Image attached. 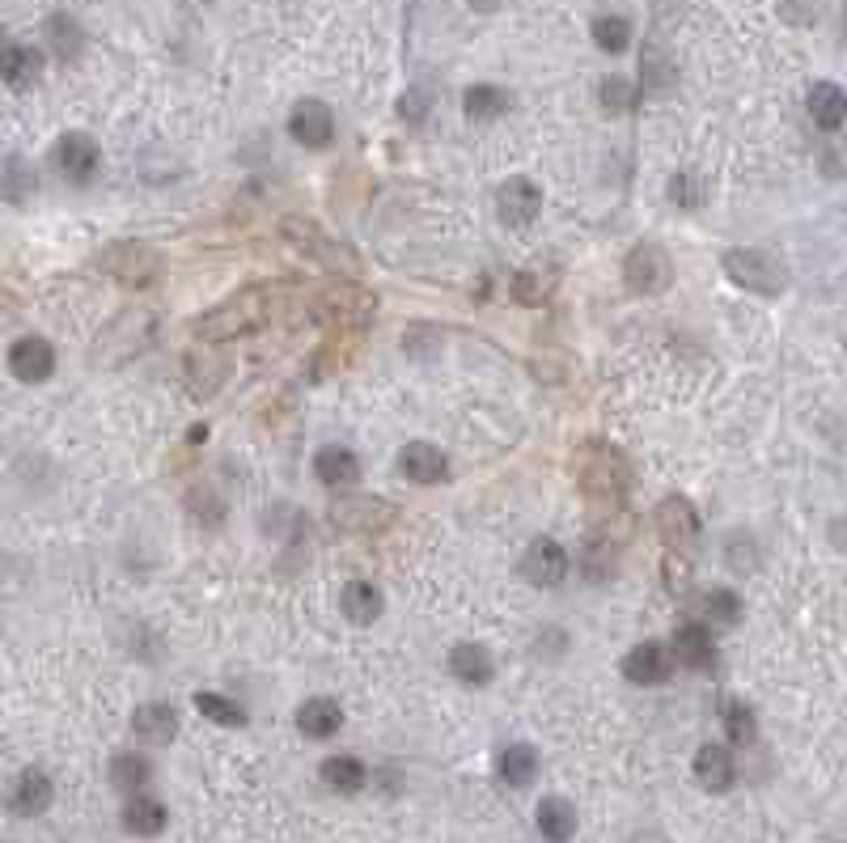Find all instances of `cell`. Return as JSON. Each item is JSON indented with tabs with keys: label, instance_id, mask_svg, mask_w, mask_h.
<instances>
[{
	"label": "cell",
	"instance_id": "20",
	"mask_svg": "<svg viewBox=\"0 0 847 843\" xmlns=\"http://www.w3.org/2000/svg\"><path fill=\"white\" fill-rule=\"evenodd\" d=\"M166 822H169V814L157 796H145V793L127 796V805H123V831H127V835L153 840V835L166 831Z\"/></svg>",
	"mask_w": 847,
	"mask_h": 843
},
{
	"label": "cell",
	"instance_id": "16",
	"mask_svg": "<svg viewBox=\"0 0 847 843\" xmlns=\"http://www.w3.org/2000/svg\"><path fill=\"white\" fill-rule=\"evenodd\" d=\"M670 675H674V657H670L665 645H657V640H644V645H636V649L623 657V678H628V682L657 687V682H665Z\"/></svg>",
	"mask_w": 847,
	"mask_h": 843
},
{
	"label": "cell",
	"instance_id": "39",
	"mask_svg": "<svg viewBox=\"0 0 847 843\" xmlns=\"http://www.w3.org/2000/svg\"><path fill=\"white\" fill-rule=\"evenodd\" d=\"M670 81H674V64H670L657 48H644V55H640V85L653 90V94H661Z\"/></svg>",
	"mask_w": 847,
	"mask_h": 843
},
{
	"label": "cell",
	"instance_id": "11",
	"mask_svg": "<svg viewBox=\"0 0 847 843\" xmlns=\"http://www.w3.org/2000/svg\"><path fill=\"white\" fill-rule=\"evenodd\" d=\"M51 801H55V784H51L48 771H39V768H25L22 775L13 780V789H9V810H13L18 819L48 814Z\"/></svg>",
	"mask_w": 847,
	"mask_h": 843
},
{
	"label": "cell",
	"instance_id": "43",
	"mask_svg": "<svg viewBox=\"0 0 847 843\" xmlns=\"http://www.w3.org/2000/svg\"><path fill=\"white\" fill-rule=\"evenodd\" d=\"M725 559L733 564V568H737V573H742V568L751 573V568H754V543L746 538V534H733V538L725 543Z\"/></svg>",
	"mask_w": 847,
	"mask_h": 843
},
{
	"label": "cell",
	"instance_id": "34",
	"mask_svg": "<svg viewBox=\"0 0 847 843\" xmlns=\"http://www.w3.org/2000/svg\"><path fill=\"white\" fill-rule=\"evenodd\" d=\"M195 708H199V717H208L213 724H225V729H242L246 724L242 703L217 696V691H195Z\"/></svg>",
	"mask_w": 847,
	"mask_h": 843
},
{
	"label": "cell",
	"instance_id": "14",
	"mask_svg": "<svg viewBox=\"0 0 847 843\" xmlns=\"http://www.w3.org/2000/svg\"><path fill=\"white\" fill-rule=\"evenodd\" d=\"M285 238H289L292 246H301L306 255H314L318 264H327V267H348V271H352V250L327 238V234L318 229L314 220H285Z\"/></svg>",
	"mask_w": 847,
	"mask_h": 843
},
{
	"label": "cell",
	"instance_id": "1",
	"mask_svg": "<svg viewBox=\"0 0 847 843\" xmlns=\"http://www.w3.org/2000/svg\"><path fill=\"white\" fill-rule=\"evenodd\" d=\"M572 471H577V483H581V492L589 501H606V505H610V501H619L631 487L628 459H623L614 445H606V441H585V445H577Z\"/></svg>",
	"mask_w": 847,
	"mask_h": 843
},
{
	"label": "cell",
	"instance_id": "24",
	"mask_svg": "<svg viewBox=\"0 0 847 843\" xmlns=\"http://www.w3.org/2000/svg\"><path fill=\"white\" fill-rule=\"evenodd\" d=\"M0 76L9 90H30L43 76V51L25 48V43H9L4 60H0Z\"/></svg>",
	"mask_w": 847,
	"mask_h": 843
},
{
	"label": "cell",
	"instance_id": "10",
	"mask_svg": "<svg viewBox=\"0 0 847 843\" xmlns=\"http://www.w3.org/2000/svg\"><path fill=\"white\" fill-rule=\"evenodd\" d=\"M289 132L297 145L327 148L331 145V136H335V120H331V111H327L318 97H301L289 115Z\"/></svg>",
	"mask_w": 847,
	"mask_h": 843
},
{
	"label": "cell",
	"instance_id": "45",
	"mask_svg": "<svg viewBox=\"0 0 847 843\" xmlns=\"http://www.w3.org/2000/svg\"><path fill=\"white\" fill-rule=\"evenodd\" d=\"M399 115L407 123H420L428 115V94H424V90H407V94L399 97Z\"/></svg>",
	"mask_w": 847,
	"mask_h": 843
},
{
	"label": "cell",
	"instance_id": "2",
	"mask_svg": "<svg viewBox=\"0 0 847 843\" xmlns=\"http://www.w3.org/2000/svg\"><path fill=\"white\" fill-rule=\"evenodd\" d=\"M267 310H271V292L267 289H242L234 292L229 301L213 306L208 313L195 318V336L204 343H225L234 336H246V331H259L267 322Z\"/></svg>",
	"mask_w": 847,
	"mask_h": 843
},
{
	"label": "cell",
	"instance_id": "9",
	"mask_svg": "<svg viewBox=\"0 0 847 843\" xmlns=\"http://www.w3.org/2000/svg\"><path fill=\"white\" fill-rule=\"evenodd\" d=\"M521 577L547 589V585H559L568 577V552L559 547L556 538H534L530 547L521 552Z\"/></svg>",
	"mask_w": 847,
	"mask_h": 843
},
{
	"label": "cell",
	"instance_id": "18",
	"mask_svg": "<svg viewBox=\"0 0 847 843\" xmlns=\"http://www.w3.org/2000/svg\"><path fill=\"white\" fill-rule=\"evenodd\" d=\"M132 733L145 742V747H169L178 738V712L169 703H141L132 712Z\"/></svg>",
	"mask_w": 847,
	"mask_h": 843
},
{
	"label": "cell",
	"instance_id": "26",
	"mask_svg": "<svg viewBox=\"0 0 847 843\" xmlns=\"http://www.w3.org/2000/svg\"><path fill=\"white\" fill-rule=\"evenodd\" d=\"M450 675L458 678V682H466V687H484V682H492V675H496V661H492V652L484 649V645H454L450 649Z\"/></svg>",
	"mask_w": 847,
	"mask_h": 843
},
{
	"label": "cell",
	"instance_id": "37",
	"mask_svg": "<svg viewBox=\"0 0 847 843\" xmlns=\"http://www.w3.org/2000/svg\"><path fill=\"white\" fill-rule=\"evenodd\" d=\"M48 43H51V51H55L60 60H76L85 39H81V30H76L73 18L55 13V18H48Z\"/></svg>",
	"mask_w": 847,
	"mask_h": 843
},
{
	"label": "cell",
	"instance_id": "32",
	"mask_svg": "<svg viewBox=\"0 0 847 843\" xmlns=\"http://www.w3.org/2000/svg\"><path fill=\"white\" fill-rule=\"evenodd\" d=\"M148 780H153V763H148L145 754H132V750H123V754H115V759H111V784H115L123 796L145 793Z\"/></svg>",
	"mask_w": 847,
	"mask_h": 843
},
{
	"label": "cell",
	"instance_id": "7",
	"mask_svg": "<svg viewBox=\"0 0 847 843\" xmlns=\"http://www.w3.org/2000/svg\"><path fill=\"white\" fill-rule=\"evenodd\" d=\"M623 280H628V289L636 292H665L670 289V280H674V267L665 259V250L653 246V241H640V246H631L628 259H623Z\"/></svg>",
	"mask_w": 847,
	"mask_h": 843
},
{
	"label": "cell",
	"instance_id": "35",
	"mask_svg": "<svg viewBox=\"0 0 847 843\" xmlns=\"http://www.w3.org/2000/svg\"><path fill=\"white\" fill-rule=\"evenodd\" d=\"M721 724H725L729 742L733 747H754V738H758V721H754V712L742 703V699H729L725 712H721Z\"/></svg>",
	"mask_w": 847,
	"mask_h": 843
},
{
	"label": "cell",
	"instance_id": "27",
	"mask_svg": "<svg viewBox=\"0 0 847 843\" xmlns=\"http://www.w3.org/2000/svg\"><path fill=\"white\" fill-rule=\"evenodd\" d=\"M339 610L348 615V624H357V627L378 624V615H382V594H378V585H369V580H348L343 594H339Z\"/></svg>",
	"mask_w": 847,
	"mask_h": 843
},
{
	"label": "cell",
	"instance_id": "13",
	"mask_svg": "<svg viewBox=\"0 0 847 843\" xmlns=\"http://www.w3.org/2000/svg\"><path fill=\"white\" fill-rule=\"evenodd\" d=\"M653 526H657V534L670 543V547H691V543L700 538V513L691 508V501L670 496V501H661V505H657Z\"/></svg>",
	"mask_w": 847,
	"mask_h": 843
},
{
	"label": "cell",
	"instance_id": "47",
	"mask_svg": "<svg viewBox=\"0 0 847 843\" xmlns=\"http://www.w3.org/2000/svg\"><path fill=\"white\" fill-rule=\"evenodd\" d=\"M466 4H471V9H479V13H492V9H500L505 0H466Z\"/></svg>",
	"mask_w": 847,
	"mask_h": 843
},
{
	"label": "cell",
	"instance_id": "3",
	"mask_svg": "<svg viewBox=\"0 0 847 843\" xmlns=\"http://www.w3.org/2000/svg\"><path fill=\"white\" fill-rule=\"evenodd\" d=\"M97 267L106 276H115L123 289H153L162 280V255L148 246V241H111L102 255H97Z\"/></svg>",
	"mask_w": 847,
	"mask_h": 843
},
{
	"label": "cell",
	"instance_id": "36",
	"mask_svg": "<svg viewBox=\"0 0 847 843\" xmlns=\"http://www.w3.org/2000/svg\"><path fill=\"white\" fill-rule=\"evenodd\" d=\"M703 619H707V627H733L742 619V598H737L733 589L703 594Z\"/></svg>",
	"mask_w": 847,
	"mask_h": 843
},
{
	"label": "cell",
	"instance_id": "38",
	"mask_svg": "<svg viewBox=\"0 0 847 843\" xmlns=\"http://www.w3.org/2000/svg\"><path fill=\"white\" fill-rule=\"evenodd\" d=\"M581 564H585V577H589V580L610 577V564H614V543H610L606 534H589Z\"/></svg>",
	"mask_w": 847,
	"mask_h": 843
},
{
	"label": "cell",
	"instance_id": "31",
	"mask_svg": "<svg viewBox=\"0 0 847 843\" xmlns=\"http://www.w3.org/2000/svg\"><path fill=\"white\" fill-rule=\"evenodd\" d=\"M496 775L505 780L508 789H526L534 775H538V750L526 742H513L496 754Z\"/></svg>",
	"mask_w": 847,
	"mask_h": 843
},
{
	"label": "cell",
	"instance_id": "25",
	"mask_svg": "<svg viewBox=\"0 0 847 843\" xmlns=\"http://www.w3.org/2000/svg\"><path fill=\"white\" fill-rule=\"evenodd\" d=\"M805 106H809V120L818 123L823 132H835V127H844V120H847V94L835 85V81H818V85H809Z\"/></svg>",
	"mask_w": 847,
	"mask_h": 843
},
{
	"label": "cell",
	"instance_id": "22",
	"mask_svg": "<svg viewBox=\"0 0 847 843\" xmlns=\"http://www.w3.org/2000/svg\"><path fill=\"white\" fill-rule=\"evenodd\" d=\"M534 822H538V835L547 843H568L577 835V810L564 796H543L534 810Z\"/></svg>",
	"mask_w": 847,
	"mask_h": 843
},
{
	"label": "cell",
	"instance_id": "44",
	"mask_svg": "<svg viewBox=\"0 0 847 843\" xmlns=\"http://www.w3.org/2000/svg\"><path fill=\"white\" fill-rule=\"evenodd\" d=\"M4 174H9V199H22V195L34 187V169H22V162H18V157H9Z\"/></svg>",
	"mask_w": 847,
	"mask_h": 843
},
{
	"label": "cell",
	"instance_id": "23",
	"mask_svg": "<svg viewBox=\"0 0 847 843\" xmlns=\"http://www.w3.org/2000/svg\"><path fill=\"white\" fill-rule=\"evenodd\" d=\"M674 657L691 670H712L716 666V640L703 624H686L674 631Z\"/></svg>",
	"mask_w": 847,
	"mask_h": 843
},
{
	"label": "cell",
	"instance_id": "5",
	"mask_svg": "<svg viewBox=\"0 0 847 843\" xmlns=\"http://www.w3.org/2000/svg\"><path fill=\"white\" fill-rule=\"evenodd\" d=\"M369 313H373V297L357 285H327L310 301V318L322 322L327 331H357L369 322Z\"/></svg>",
	"mask_w": 847,
	"mask_h": 843
},
{
	"label": "cell",
	"instance_id": "6",
	"mask_svg": "<svg viewBox=\"0 0 847 843\" xmlns=\"http://www.w3.org/2000/svg\"><path fill=\"white\" fill-rule=\"evenodd\" d=\"M331 526L348 534H373V531H386L390 522L399 517V508L382 501V496H335L331 508H327Z\"/></svg>",
	"mask_w": 847,
	"mask_h": 843
},
{
	"label": "cell",
	"instance_id": "40",
	"mask_svg": "<svg viewBox=\"0 0 847 843\" xmlns=\"http://www.w3.org/2000/svg\"><path fill=\"white\" fill-rule=\"evenodd\" d=\"M593 43L602 51H610V55H619V51H628V43H631V25L623 22V18H598L593 22Z\"/></svg>",
	"mask_w": 847,
	"mask_h": 843
},
{
	"label": "cell",
	"instance_id": "41",
	"mask_svg": "<svg viewBox=\"0 0 847 843\" xmlns=\"http://www.w3.org/2000/svg\"><path fill=\"white\" fill-rule=\"evenodd\" d=\"M598 97H602V106H606V111H614V115H623V111H631V106H636V97H640V90L631 85L628 76H606V81H602V90H598Z\"/></svg>",
	"mask_w": 847,
	"mask_h": 843
},
{
	"label": "cell",
	"instance_id": "42",
	"mask_svg": "<svg viewBox=\"0 0 847 843\" xmlns=\"http://www.w3.org/2000/svg\"><path fill=\"white\" fill-rule=\"evenodd\" d=\"M670 199H674L678 208H700L703 204V187L695 174H674L670 178Z\"/></svg>",
	"mask_w": 847,
	"mask_h": 843
},
{
	"label": "cell",
	"instance_id": "28",
	"mask_svg": "<svg viewBox=\"0 0 847 843\" xmlns=\"http://www.w3.org/2000/svg\"><path fill=\"white\" fill-rule=\"evenodd\" d=\"M314 475L327 487H348V483H357V475H361V462H357V454L348 450V445H322L314 454Z\"/></svg>",
	"mask_w": 847,
	"mask_h": 843
},
{
	"label": "cell",
	"instance_id": "4",
	"mask_svg": "<svg viewBox=\"0 0 847 843\" xmlns=\"http://www.w3.org/2000/svg\"><path fill=\"white\" fill-rule=\"evenodd\" d=\"M725 276L733 285H742L746 292L758 297H779L788 289V267L779 264L767 250H754V246H737L725 255Z\"/></svg>",
	"mask_w": 847,
	"mask_h": 843
},
{
	"label": "cell",
	"instance_id": "29",
	"mask_svg": "<svg viewBox=\"0 0 847 843\" xmlns=\"http://www.w3.org/2000/svg\"><path fill=\"white\" fill-rule=\"evenodd\" d=\"M318 775H322L327 789H335V793L343 796L361 793L364 784H369V768H364L357 754H331V759H322Z\"/></svg>",
	"mask_w": 847,
	"mask_h": 843
},
{
	"label": "cell",
	"instance_id": "21",
	"mask_svg": "<svg viewBox=\"0 0 847 843\" xmlns=\"http://www.w3.org/2000/svg\"><path fill=\"white\" fill-rule=\"evenodd\" d=\"M297 729L306 733V738H314V742H327V738H335L339 729H343V708H339L335 699H306L301 708H297Z\"/></svg>",
	"mask_w": 847,
	"mask_h": 843
},
{
	"label": "cell",
	"instance_id": "19",
	"mask_svg": "<svg viewBox=\"0 0 847 843\" xmlns=\"http://www.w3.org/2000/svg\"><path fill=\"white\" fill-rule=\"evenodd\" d=\"M183 378H187V390H192L195 399H208V394H217L220 382L229 378V361L217 357V352H187Z\"/></svg>",
	"mask_w": 847,
	"mask_h": 843
},
{
	"label": "cell",
	"instance_id": "17",
	"mask_svg": "<svg viewBox=\"0 0 847 843\" xmlns=\"http://www.w3.org/2000/svg\"><path fill=\"white\" fill-rule=\"evenodd\" d=\"M496 208H500V220L513 225V229H526L534 217H538V208H543V195L534 187L530 178H508L500 195H496Z\"/></svg>",
	"mask_w": 847,
	"mask_h": 843
},
{
	"label": "cell",
	"instance_id": "46",
	"mask_svg": "<svg viewBox=\"0 0 847 843\" xmlns=\"http://www.w3.org/2000/svg\"><path fill=\"white\" fill-rule=\"evenodd\" d=\"M513 289H517V301H526V306L543 301V280H534V276H517Z\"/></svg>",
	"mask_w": 847,
	"mask_h": 843
},
{
	"label": "cell",
	"instance_id": "33",
	"mask_svg": "<svg viewBox=\"0 0 847 843\" xmlns=\"http://www.w3.org/2000/svg\"><path fill=\"white\" fill-rule=\"evenodd\" d=\"M462 111H466V120L492 123L508 111V94L505 90H496V85H471L466 97H462Z\"/></svg>",
	"mask_w": 847,
	"mask_h": 843
},
{
	"label": "cell",
	"instance_id": "8",
	"mask_svg": "<svg viewBox=\"0 0 847 843\" xmlns=\"http://www.w3.org/2000/svg\"><path fill=\"white\" fill-rule=\"evenodd\" d=\"M51 157H55V169L69 178V183H90L102 166V148H97L94 136H85V132H64L55 148H51Z\"/></svg>",
	"mask_w": 847,
	"mask_h": 843
},
{
	"label": "cell",
	"instance_id": "15",
	"mask_svg": "<svg viewBox=\"0 0 847 843\" xmlns=\"http://www.w3.org/2000/svg\"><path fill=\"white\" fill-rule=\"evenodd\" d=\"M9 369H13V378L25 385L43 382V378H51V369H55V348L39 336L13 339V348H9Z\"/></svg>",
	"mask_w": 847,
	"mask_h": 843
},
{
	"label": "cell",
	"instance_id": "30",
	"mask_svg": "<svg viewBox=\"0 0 847 843\" xmlns=\"http://www.w3.org/2000/svg\"><path fill=\"white\" fill-rule=\"evenodd\" d=\"M399 466H403V475L415 480V483L445 480V454H441L436 445H428V441H412V445H403Z\"/></svg>",
	"mask_w": 847,
	"mask_h": 843
},
{
	"label": "cell",
	"instance_id": "12",
	"mask_svg": "<svg viewBox=\"0 0 847 843\" xmlns=\"http://www.w3.org/2000/svg\"><path fill=\"white\" fill-rule=\"evenodd\" d=\"M691 771H695V784H700L703 793H729L733 780H737V763H733L729 747H721V742H703L695 750V759H691Z\"/></svg>",
	"mask_w": 847,
	"mask_h": 843
}]
</instances>
